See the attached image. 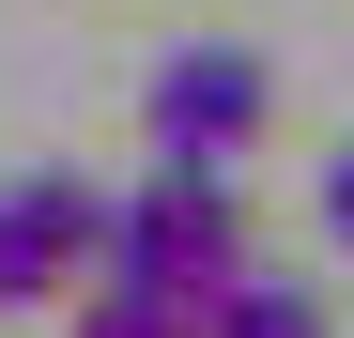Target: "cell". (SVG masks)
Listing matches in <instances>:
<instances>
[{"label": "cell", "mask_w": 354, "mask_h": 338, "mask_svg": "<svg viewBox=\"0 0 354 338\" xmlns=\"http://www.w3.org/2000/svg\"><path fill=\"white\" fill-rule=\"evenodd\" d=\"M93 261H108V185L16 169V185H0V308H62Z\"/></svg>", "instance_id": "obj_1"}, {"label": "cell", "mask_w": 354, "mask_h": 338, "mask_svg": "<svg viewBox=\"0 0 354 338\" xmlns=\"http://www.w3.org/2000/svg\"><path fill=\"white\" fill-rule=\"evenodd\" d=\"M139 123H154V154H247L277 123V62L262 46H169L139 77Z\"/></svg>", "instance_id": "obj_2"}, {"label": "cell", "mask_w": 354, "mask_h": 338, "mask_svg": "<svg viewBox=\"0 0 354 338\" xmlns=\"http://www.w3.org/2000/svg\"><path fill=\"white\" fill-rule=\"evenodd\" d=\"M292 323H308V292H292V277H247V261L201 292V338H292Z\"/></svg>", "instance_id": "obj_3"}, {"label": "cell", "mask_w": 354, "mask_h": 338, "mask_svg": "<svg viewBox=\"0 0 354 338\" xmlns=\"http://www.w3.org/2000/svg\"><path fill=\"white\" fill-rule=\"evenodd\" d=\"M324 231H339V246H354V139H339V154H324Z\"/></svg>", "instance_id": "obj_4"}]
</instances>
